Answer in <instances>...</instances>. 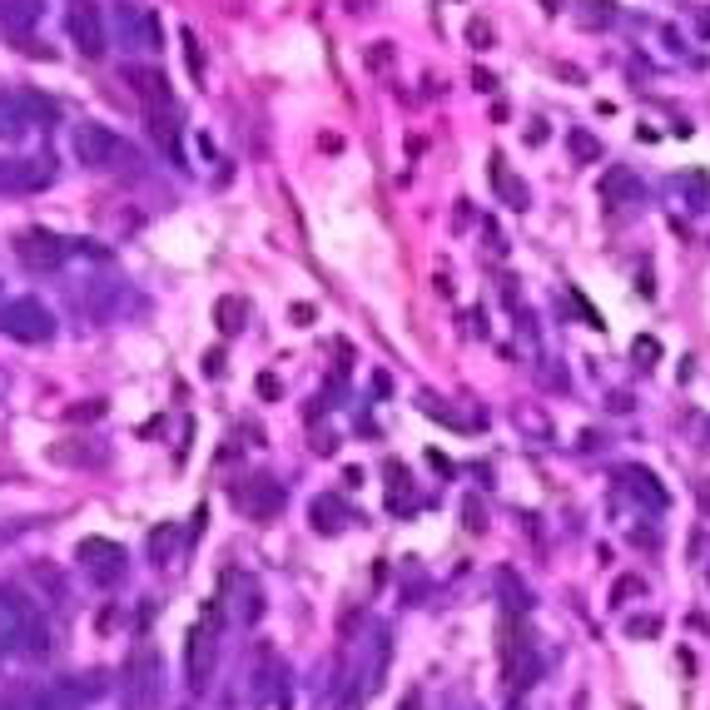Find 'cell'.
Here are the masks:
<instances>
[{
  "instance_id": "obj_2",
  "label": "cell",
  "mask_w": 710,
  "mask_h": 710,
  "mask_svg": "<svg viewBox=\"0 0 710 710\" xmlns=\"http://www.w3.org/2000/svg\"><path fill=\"white\" fill-rule=\"evenodd\" d=\"M75 154H80V164L85 169H110V164H120V159H135L125 140L115 135V130H105V125H80L75 130Z\"/></svg>"
},
{
  "instance_id": "obj_4",
  "label": "cell",
  "mask_w": 710,
  "mask_h": 710,
  "mask_svg": "<svg viewBox=\"0 0 710 710\" xmlns=\"http://www.w3.org/2000/svg\"><path fill=\"white\" fill-rule=\"evenodd\" d=\"M15 259H20L25 269H35V274L60 269V264H65V239L50 234V229H20V234H15Z\"/></svg>"
},
{
  "instance_id": "obj_12",
  "label": "cell",
  "mask_w": 710,
  "mask_h": 710,
  "mask_svg": "<svg viewBox=\"0 0 710 710\" xmlns=\"http://www.w3.org/2000/svg\"><path fill=\"white\" fill-rule=\"evenodd\" d=\"M646 189H641V179L626 169V164H611L606 174H601V199L606 204H631V199H641Z\"/></svg>"
},
{
  "instance_id": "obj_21",
  "label": "cell",
  "mask_w": 710,
  "mask_h": 710,
  "mask_svg": "<svg viewBox=\"0 0 710 710\" xmlns=\"http://www.w3.org/2000/svg\"><path fill=\"white\" fill-rule=\"evenodd\" d=\"M661 626H666V621H661L656 611H646V616H631V621H626V636H636V641H651V636H661Z\"/></svg>"
},
{
  "instance_id": "obj_5",
  "label": "cell",
  "mask_w": 710,
  "mask_h": 710,
  "mask_svg": "<svg viewBox=\"0 0 710 710\" xmlns=\"http://www.w3.org/2000/svg\"><path fill=\"white\" fill-rule=\"evenodd\" d=\"M5 333H10V338H20V343H45V338L55 333L50 308H45V303H35V298L10 303V308H5Z\"/></svg>"
},
{
  "instance_id": "obj_1",
  "label": "cell",
  "mask_w": 710,
  "mask_h": 710,
  "mask_svg": "<svg viewBox=\"0 0 710 710\" xmlns=\"http://www.w3.org/2000/svg\"><path fill=\"white\" fill-rule=\"evenodd\" d=\"M229 497H234V507H239L249 522H274V517L284 512V482H279V477H264V472L234 482Z\"/></svg>"
},
{
  "instance_id": "obj_20",
  "label": "cell",
  "mask_w": 710,
  "mask_h": 710,
  "mask_svg": "<svg viewBox=\"0 0 710 710\" xmlns=\"http://www.w3.org/2000/svg\"><path fill=\"white\" fill-rule=\"evenodd\" d=\"M179 45H184V65H189V75L204 85V50H199V35H194V30H184V35H179Z\"/></svg>"
},
{
  "instance_id": "obj_19",
  "label": "cell",
  "mask_w": 710,
  "mask_h": 710,
  "mask_svg": "<svg viewBox=\"0 0 710 710\" xmlns=\"http://www.w3.org/2000/svg\"><path fill=\"white\" fill-rule=\"evenodd\" d=\"M636 596H646V581H641L636 571L616 576V586H611V606H626V601H636Z\"/></svg>"
},
{
  "instance_id": "obj_23",
  "label": "cell",
  "mask_w": 710,
  "mask_h": 710,
  "mask_svg": "<svg viewBox=\"0 0 710 710\" xmlns=\"http://www.w3.org/2000/svg\"><path fill=\"white\" fill-rule=\"evenodd\" d=\"M656 353H661V343H656V338H636V363H641V368H651V363H656Z\"/></svg>"
},
{
  "instance_id": "obj_6",
  "label": "cell",
  "mask_w": 710,
  "mask_h": 710,
  "mask_svg": "<svg viewBox=\"0 0 710 710\" xmlns=\"http://www.w3.org/2000/svg\"><path fill=\"white\" fill-rule=\"evenodd\" d=\"M125 701L135 710H149L159 701V656H154L149 646L135 656V666H130V676H125Z\"/></svg>"
},
{
  "instance_id": "obj_13",
  "label": "cell",
  "mask_w": 710,
  "mask_h": 710,
  "mask_svg": "<svg viewBox=\"0 0 710 710\" xmlns=\"http://www.w3.org/2000/svg\"><path fill=\"white\" fill-rule=\"evenodd\" d=\"M35 20H40V0H0V25L5 35H15V45L30 35Z\"/></svg>"
},
{
  "instance_id": "obj_8",
  "label": "cell",
  "mask_w": 710,
  "mask_h": 710,
  "mask_svg": "<svg viewBox=\"0 0 710 710\" xmlns=\"http://www.w3.org/2000/svg\"><path fill=\"white\" fill-rule=\"evenodd\" d=\"M50 179H55L50 154H35V159H10V164L0 169V184H10V189H45Z\"/></svg>"
},
{
  "instance_id": "obj_7",
  "label": "cell",
  "mask_w": 710,
  "mask_h": 710,
  "mask_svg": "<svg viewBox=\"0 0 710 710\" xmlns=\"http://www.w3.org/2000/svg\"><path fill=\"white\" fill-rule=\"evenodd\" d=\"M115 20H120V35H125V45H130V50H154V45H159V20H154L149 10L130 5V0H120Z\"/></svg>"
},
{
  "instance_id": "obj_27",
  "label": "cell",
  "mask_w": 710,
  "mask_h": 710,
  "mask_svg": "<svg viewBox=\"0 0 710 710\" xmlns=\"http://www.w3.org/2000/svg\"><path fill=\"white\" fill-rule=\"evenodd\" d=\"M472 45H492V30H487V25H482V20H477V25H472Z\"/></svg>"
},
{
  "instance_id": "obj_3",
  "label": "cell",
  "mask_w": 710,
  "mask_h": 710,
  "mask_svg": "<svg viewBox=\"0 0 710 710\" xmlns=\"http://www.w3.org/2000/svg\"><path fill=\"white\" fill-rule=\"evenodd\" d=\"M65 25H70V40H75V50L85 55V60H100L105 55V20H100V5L95 0H70V10H65Z\"/></svg>"
},
{
  "instance_id": "obj_30",
  "label": "cell",
  "mask_w": 710,
  "mask_h": 710,
  "mask_svg": "<svg viewBox=\"0 0 710 710\" xmlns=\"http://www.w3.org/2000/svg\"><path fill=\"white\" fill-rule=\"evenodd\" d=\"M542 5H547V10H557V5H562V0H542Z\"/></svg>"
},
{
  "instance_id": "obj_25",
  "label": "cell",
  "mask_w": 710,
  "mask_h": 710,
  "mask_svg": "<svg viewBox=\"0 0 710 710\" xmlns=\"http://www.w3.org/2000/svg\"><path fill=\"white\" fill-rule=\"evenodd\" d=\"M259 393H264V398H279V378L264 373V378H259Z\"/></svg>"
},
{
  "instance_id": "obj_11",
  "label": "cell",
  "mask_w": 710,
  "mask_h": 710,
  "mask_svg": "<svg viewBox=\"0 0 710 710\" xmlns=\"http://www.w3.org/2000/svg\"><path fill=\"white\" fill-rule=\"evenodd\" d=\"M388 661H393V636H388V631H378V636H373V656H368V671H363V681H358V691H353V696H363V701H368V696H373V691L383 686V676H388Z\"/></svg>"
},
{
  "instance_id": "obj_22",
  "label": "cell",
  "mask_w": 710,
  "mask_h": 710,
  "mask_svg": "<svg viewBox=\"0 0 710 710\" xmlns=\"http://www.w3.org/2000/svg\"><path fill=\"white\" fill-rule=\"evenodd\" d=\"M681 184H686V189L696 194V199H691L696 209H710V174H701V169H691V174H681Z\"/></svg>"
},
{
  "instance_id": "obj_10",
  "label": "cell",
  "mask_w": 710,
  "mask_h": 710,
  "mask_svg": "<svg viewBox=\"0 0 710 710\" xmlns=\"http://www.w3.org/2000/svg\"><path fill=\"white\" fill-rule=\"evenodd\" d=\"M125 80H130V90L140 95L149 110H169V80H164V70H154V65H130Z\"/></svg>"
},
{
  "instance_id": "obj_9",
  "label": "cell",
  "mask_w": 710,
  "mask_h": 710,
  "mask_svg": "<svg viewBox=\"0 0 710 710\" xmlns=\"http://www.w3.org/2000/svg\"><path fill=\"white\" fill-rule=\"evenodd\" d=\"M621 487H626V492H631V497L651 512V517H661V512L671 507L666 487H661V482H656V472H646V467H626V472H621Z\"/></svg>"
},
{
  "instance_id": "obj_14",
  "label": "cell",
  "mask_w": 710,
  "mask_h": 710,
  "mask_svg": "<svg viewBox=\"0 0 710 710\" xmlns=\"http://www.w3.org/2000/svg\"><path fill=\"white\" fill-rule=\"evenodd\" d=\"M492 184H497V194H502V204H512V209H527V184L507 169V159L502 154H492Z\"/></svg>"
},
{
  "instance_id": "obj_16",
  "label": "cell",
  "mask_w": 710,
  "mask_h": 710,
  "mask_svg": "<svg viewBox=\"0 0 710 710\" xmlns=\"http://www.w3.org/2000/svg\"><path fill=\"white\" fill-rule=\"evenodd\" d=\"M343 522H348V517H343V502H338V497H318V502H313V527H318V532L333 537V532H343Z\"/></svg>"
},
{
  "instance_id": "obj_28",
  "label": "cell",
  "mask_w": 710,
  "mask_h": 710,
  "mask_svg": "<svg viewBox=\"0 0 710 710\" xmlns=\"http://www.w3.org/2000/svg\"><path fill=\"white\" fill-rule=\"evenodd\" d=\"M293 323H303V328H308V323H313V308H308V303H298V308H293Z\"/></svg>"
},
{
  "instance_id": "obj_24",
  "label": "cell",
  "mask_w": 710,
  "mask_h": 710,
  "mask_svg": "<svg viewBox=\"0 0 710 710\" xmlns=\"http://www.w3.org/2000/svg\"><path fill=\"white\" fill-rule=\"evenodd\" d=\"M467 527H472V532H482V527H487V517H482V507H477V502H467Z\"/></svg>"
},
{
  "instance_id": "obj_18",
  "label": "cell",
  "mask_w": 710,
  "mask_h": 710,
  "mask_svg": "<svg viewBox=\"0 0 710 710\" xmlns=\"http://www.w3.org/2000/svg\"><path fill=\"white\" fill-rule=\"evenodd\" d=\"M567 149H571V159L576 164H596L606 149H601V140L596 135H586V130H567Z\"/></svg>"
},
{
  "instance_id": "obj_29",
  "label": "cell",
  "mask_w": 710,
  "mask_h": 710,
  "mask_svg": "<svg viewBox=\"0 0 710 710\" xmlns=\"http://www.w3.org/2000/svg\"><path fill=\"white\" fill-rule=\"evenodd\" d=\"M398 710H423V696L413 691V696H408V701H403V706H398Z\"/></svg>"
},
{
  "instance_id": "obj_15",
  "label": "cell",
  "mask_w": 710,
  "mask_h": 710,
  "mask_svg": "<svg viewBox=\"0 0 710 710\" xmlns=\"http://www.w3.org/2000/svg\"><path fill=\"white\" fill-rule=\"evenodd\" d=\"M244 313H249V308H244V298H219V303H214V323H219V333H224V338H234V333L244 328Z\"/></svg>"
},
{
  "instance_id": "obj_31",
  "label": "cell",
  "mask_w": 710,
  "mask_h": 710,
  "mask_svg": "<svg viewBox=\"0 0 710 710\" xmlns=\"http://www.w3.org/2000/svg\"><path fill=\"white\" fill-rule=\"evenodd\" d=\"M0 641H5V636H0Z\"/></svg>"
},
{
  "instance_id": "obj_26",
  "label": "cell",
  "mask_w": 710,
  "mask_h": 710,
  "mask_svg": "<svg viewBox=\"0 0 710 710\" xmlns=\"http://www.w3.org/2000/svg\"><path fill=\"white\" fill-rule=\"evenodd\" d=\"M696 497H701V517H710V482H706V477L696 482Z\"/></svg>"
},
{
  "instance_id": "obj_17",
  "label": "cell",
  "mask_w": 710,
  "mask_h": 710,
  "mask_svg": "<svg viewBox=\"0 0 710 710\" xmlns=\"http://www.w3.org/2000/svg\"><path fill=\"white\" fill-rule=\"evenodd\" d=\"M110 552H120V547H110V542H85V547H80V557L100 571V581H115V571L125 567V562H105Z\"/></svg>"
}]
</instances>
